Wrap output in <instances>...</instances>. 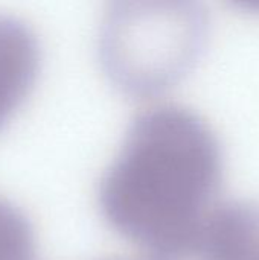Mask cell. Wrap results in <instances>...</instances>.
Returning <instances> with one entry per match:
<instances>
[{"label": "cell", "mask_w": 259, "mask_h": 260, "mask_svg": "<svg viewBox=\"0 0 259 260\" xmlns=\"http://www.w3.org/2000/svg\"><path fill=\"white\" fill-rule=\"evenodd\" d=\"M221 145L211 125L180 104H157L128 125L99 183L107 222L148 253L183 241L217 204Z\"/></svg>", "instance_id": "6da1fadb"}, {"label": "cell", "mask_w": 259, "mask_h": 260, "mask_svg": "<svg viewBox=\"0 0 259 260\" xmlns=\"http://www.w3.org/2000/svg\"><path fill=\"white\" fill-rule=\"evenodd\" d=\"M205 40L206 15L192 3H114L102 24L99 52L122 90L153 94L192 66Z\"/></svg>", "instance_id": "7a4b0ae2"}, {"label": "cell", "mask_w": 259, "mask_h": 260, "mask_svg": "<svg viewBox=\"0 0 259 260\" xmlns=\"http://www.w3.org/2000/svg\"><path fill=\"white\" fill-rule=\"evenodd\" d=\"M38 64L34 30L21 18L0 12V126L29 91Z\"/></svg>", "instance_id": "3957f363"}]
</instances>
